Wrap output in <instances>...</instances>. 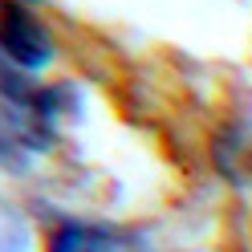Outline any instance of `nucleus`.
I'll use <instances>...</instances> for the list:
<instances>
[{
  "label": "nucleus",
  "instance_id": "nucleus-2",
  "mask_svg": "<svg viewBox=\"0 0 252 252\" xmlns=\"http://www.w3.org/2000/svg\"><path fill=\"white\" fill-rule=\"evenodd\" d=\"M0 57L25 73H37L53 61V37L25 0H0Z\"/></svg>",
  "mask_w": 252,
  "mask_h": 252
},
{
  "label": "nucleus",
  "instance_id": "nucleus-3",
  "mask_svg": "<svg viewBox=\"0 0 252 252\" xmlns=\"http://www.w3.org/2000/svg\"><path fill=\"white\" fill-rule=\"evenodd\" d=\"M45 252H134L122 232L106 224H86V220H61L49 232Z\"/></svg>",
  "mask_w": 252,
  "mask_h": 252
},
{
  "label": "nucleus",
  "instance_id": "nucleus-1",
  "mask_svg": "<svg viewBox=\"0 0 252 252\" xmlns=\"http://www.w3.org/2000/svg\"><path fill=\"white\" fill-rule=\"evenodd\" d=\"M57 98L53 90H33L21 69L0 73V163H21V155H41L53 143Z\"/></svg>",
  "mask_w": 252,
  "mask_h": 252
},
{
  "label": "nucleus",
  "instance_id": "nucleus-4",
  "mask_svg": "<svg viewBox=\"0 0 252 252\" xmlns=\"http://www.w3.org/2000/svg\"><path fill=\"white\" fill-rule=\"evenodd\" d=\"M25 4H33V0H25Z\"/></svg>",
  "mask_w": 252,
  "mask_h": 252
}]
</instances>
